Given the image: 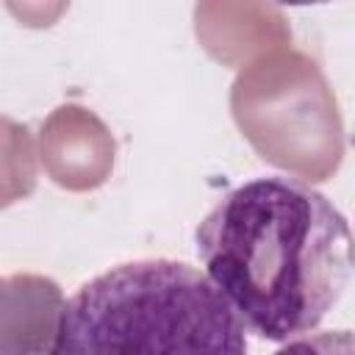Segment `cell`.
Instances as JSON below:
<instances>
[{"instance_id": "cell-1", "label": "cell", "mask_w": 355, "mask_h": 355, "mask_svg": "<svg viewBox=\"0 0 355 355\" xmlns=\"http://www.w3.org/2000/svg\"><path fill=\"white\" fill-rule=\"evenodd\" d=\"M197 255L247 330L266 341L311 333L355 275V233L319 189L255 178L197 225Z\"/></svg>"}, {"instance_id": "cell-2", "label": "cell", "mask_w": 355, "mask_h": 355, "mask_svg": "<svg viewBox=\"0 0 355 355\" xmlns=\"http://www.w3.org/2000/svg\"><path fill=\"white\" fill-rule=\"evenodd\" d=\"M47 355H247L244 322L189 263L111 266L58 311Z\"/></svg>"}, {"instance_id": "cell-3", "label": "cell", "mask_w": 355, "mask_h": 355, "mask_svg": "<svg viewBox=\"0 0 355 355\" xmlns=\"http://www.w3.org/2000/svg\"><path fill=\"white\" fill-rule=\"evenodd\" d=\"M272 355H355V333L352 330L305 333L286 341Z\"/></svg>"}]
</instances>
